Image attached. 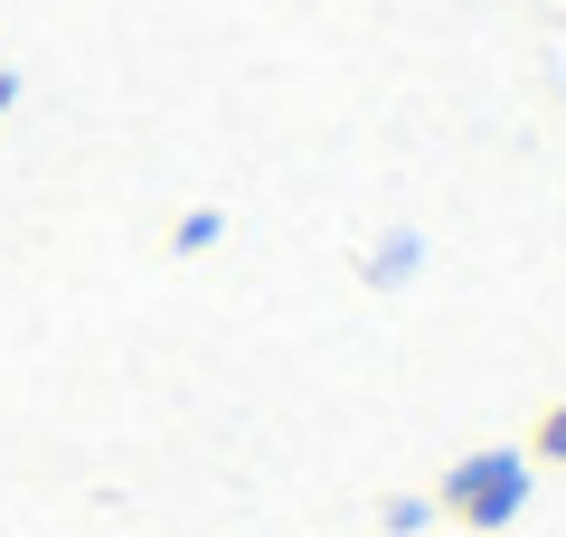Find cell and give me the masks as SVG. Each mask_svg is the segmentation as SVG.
<instances>
[{"mask_svg": "<svg viewBox=\"0 0 566 537\" xmlns=\"http://www.w3.org/2000/svg\"><path fill=\"white\" fill-rule=\"evenodd\" d=\"M0 104H10V76H0Z\"/></svg>", "mask_w": 566, "mask_h": 537, "instance_id": "1", "label": "cell"}]
</instances>
